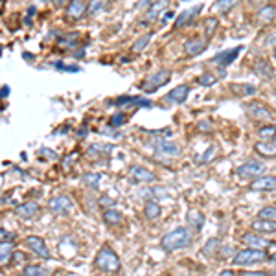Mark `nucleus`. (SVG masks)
I'll use <instances>...</instances> for the list:
<instances>
[{
  "instance_id": "f257e3e1",
  "label": "nucleus",
  "mask_w": 276,
  "mask_h": 276,
  "mask_svg": "<svg viewBox=\"0 0 276 276\" xmlns=\"http://www.w3.org/2000/svg\"><path fill=\"white\" fill-rule=\"evenodd\" d=\"M194 240V230L188 229V227H179V229L171 230L162 238V249L168 251V253H173V251H181V249H186Z\"/></svg>"
},
{
  "instance_id": "f03ea898",
  "label": "nucleus",
  "mask_w": 276,
  "mask_h": 276,
  "mask_svg": "<svg viewBox=\"0 0 276 276\" xmlns=\"http://www.w3.org/2000/svg\"><path fill=\"white\" fill-rule=\"evenodd\" d=\"M96 267L103 273H118L120 271V258L109 245H105L96 254Z\"/></svg>"
},
{
  "instance_id": "7ed1b4c3",
  "label": "nucleus",
  "mask_w": 276,
  "mask_h": 276,
  "mask_svg": "<svg viewBox=\"0 0 276 276\" xmlns=\"http://www.w3.org/2000/svg\"><path fill=\"white\" fill-rule=\"evenodd\" d=\"M265 251L262 249H243L240 251L238 254H234L232 258V264L234 265H256V264H262L265 260Z\"/></svg>"
},
{
  "instance_id": "20e7f679",
  "label": "nucleus",
  "mask_w": 276,
  "mask_h": 276,
  "mask_svg": "<svg viewBox=\"0 0 276 276\" xmlns=\"http://www.w3.org/2000/svg\"><path fill=\"white\" fill-rule=\"evenodd\" d=\"M265 173V164L258 162V160H251V162H245L241 164L238 170H236V175L240 179H258Z\"/></svg>"
},
{
  "instance_id": "39448f33",
  "label": "nucleus",
  "mask_w": 276,
  "mask_h": 276,
  "mask_svg": "<svg viewBox=\"0 0 276 276\" xmlns=\"http://www.w3.org/2000/svg\"><path fill=\"white\" fill-rule=\"evenodd\" d=\"M170 70H157L155 74H151V76L146 77V81H144V85H142V90L144 92H153V90H157L159 87H162V85H166V83L170 81Z\"/></svg>"
},
{
  "instance_id": "423d86ee",
  "label": "nucleus",
  "mask_w": 276,
  "mask_h": 276,
  "mask_svg": "<svg viewBox=\"0 0 276 276\" xmlns=\"http://www.w3.org/2000/svg\"><path fill=\"white\" fill-rule=\"evenodd\" d=\"M48 208H50L53 214L65 216V214H70V212L74 210V201H72L68 195H55V197L50 199Z\"/></svg>"
},
{
  "instance_id": "0eeeda50",
  "label": "nucleus",
  "mask_w": 276,
  "mask_h": 276,
  "mask_svg": "<svg viewBox=\"0 0 276 276\" xmlns=\"http://www.w3.org/2000/svg\"><path fill=\"white\" fill-rule=\"evenodd\" d=\"M26 245H28L29 251L35 253L39 258H42V260L52 258V256H50V251H48V247H46V243H44V240L39 238V236H28V238H26Z\"/></svg>"
},
{
  "instance_id": "6e6552de",
  "label": "nucleus",
  "mask_w": 276,
  "mask_h": 276,
  "mask_svg": "<svg viewBox=\"0 0 276 276\" xmlns=\"http://www.w3.org/2000/svg\"><path fill=\"white\" fill-rule=\"evenodd\" d=\"M243 46H236V48H230V50H225V52H219L214 55V63H218L219 68H227L229 65H232V61H236V57L241 53Z\"/></svg>"
},
{
  "instance_id": "1a4fd4ad",
  "label": "nucleus",
  "mask_w": 276,
  "mask_h": 276,
  "mask_svg": "<svg viewBox=\"0 0 276 276\" xmlns=\"http://www.w3.org/2000/svg\"><path fill=\"white\" fill-rule=\"evenodd\" d=\"M251 190H254V192H273V190H276V177L262 175L258 179H254V182L251 184Z\"/></svg>"
},
{
  "instance_id": "9d476101",
  "label": "nucleus",
  "mask_w": 276,
  "mask_h": 276,
  "mask_svg": "<svg viewBox=\"0 0 276 276\" xmlns=\"http://www.w3.org/2000/svg\"><path fill=\"white\" fill-rule=\"evenodd\" d=\"M39 210H41V206L37 205L35 201H26V203H22V205H18L15 208V214L22 219H33L39 214Z\"/></svg>"
},
{
  "instance_id": "9b49d317",
  "label": "nucleus",
  "mask_w": 276,
  "mask_h": 276,
  "mask_svg": "<svg viewBox=\"0 0 276 276\" xmlns=\"http://www.w3.org/2000/svg\"><path fill=\"white\" fill-rule=\"evenodd\" d=\"M129 177L135 182H155L157 181V175L149 171L147 168H142V166H133L129 170Z\"/></svg>"
},
{
  "instance_id": "f8f14e48",
  "label": "nucleus",
  "mask_w": 276,
  "mask_h": 276,
  "mask_svg": "<svg viewBox=\"0 0 276 276\" xmlns=\"http://www.w3.org/2000/svg\"><path fill=\"white\" fill-rule=\"evenodd\" d=\"M153 146L159 153L162 155H170V157H175V155H181V147L177 146L175 142H170V140H164V138H157L153 142Z\"/></svg>"
},
{
  "instance_id": "ddd939ff",
  "label": "nucleus",
  "mask_w": 276,
  "mask_h": 276,
  "mask_svg": "<svg viewBox=\"0 0 276 276\" xmlns=\"http://www.w3.org/2000/svg\"><path fill=\"white\" fill-rule=\"evenodd\" d=\"M85 11H87V2L85 0H70L68 6H66V15H68V18H74V20L81 18Z\"/></svg>"
},
{
  "instance_id": "4468645a",
  "label": "nucleus",
  "mask_w": 276,
  "mask_h": 276,
  "mask_svg": "<svg viewBox=\"0 0 276 276\" xmlns=\"http://www.w3.org/2000/svg\"><path fill=\"white\" fill-rule=\"evenodd\" d=\"M203 11V6H195L194 9H186V11H182L179 17H177V20H175V24L179 26V28H182V26H188V24H192L194 22V18L199 15V13Z\"/></svg>"
},
{
  "instance_id": "2eb2a0df",
  "label": "nucleus",
  "mask_w": 276,
  "mask_h": 276,
  "mask_svg": "<svg viewBox=\"0 0 276 276\" xmlns=\"http://www.w3.org/2000/svg\"><path fill=\"white\" fill-rule=\"evenodd\" d=\"M188 94H190L188 85H179V87H175L168 94V100L173 101V103H184V101L188 100Z\"/></svg>"
},
{
  "instance_id": "dca6fc26",
  "label": "nucleus",
  "mask_w": 276,
  "mask_h": 276,
  "mask_svg": "<svg viewBox=\"0 0 276 276\" xmlns=\"http://www.w3.org/2000/svg\"><path fill=\"white\" fill-rule=\"evenodd\" d=\"M170 0H157L151 7H147V20H155V18H162V11L168 9Z\"/></svg>"
},
{
  "instance_id": "f3484780",
  "label": "nucleus",
  "mask_w": 276,
  "mask_h": 276,
  "mask_svg": "<svg viewBox=\"0 0 276 276\" xmlns=\"http://www.w3.org/2000/svg\"><path fill=\"white\" fill-rule=\"evenodd\" d=\"M249 111V114L253 118H258V120H271L273 118V114H271V111L267 109V107L260 105V103H251V105L245 107Z\"/></svg>"
},
{
  "instance_id": "a211bd4d",
  "label": "nucleus",
  "mask_w": 276,
  "mask_h": 276,
  "mask_svg": "<svg viewBox=\"0 0 276 276\" xmlns=\"http://www.w3.org/2000/svg\"><path fill=\"white\" fill-rule=\"evenodd\" d=\"M243 243H247L251 249H262V251L273 245V241H265L264 238H260L256 234H245L243 236Z\"/></svg>"
},
{
  "instance_id": "6ab92c4d",
  "label": "nucleus",
  "mask_w": 276,
  "mask_h": 276,
  "mask_svg": "<svg viewBox=\"0 0 276 276\" xmlns=\"http://www.w3.org/2000/svg\"><path fill=\"white\" fill-rule=\"evenodd\" d=\"M253 230L260 232V234H275L276 221H269V219H256V221L253 223Z\"/></svg>"
},
{
  "instance_id": "aec40b11",
  "label": "nucleus",
  "mask_w": 276,
  "mask_h": 276,
  "mask_svg": "<svg viewBox=\"0 0 276 276\" xmlns=\"http://www.w3.org/2000/svg\"><path fill=\"white\" fill-rule=\"evenodd\" d=\"M254 149L265 159H275L276 157V144H273V142H260V144L254 146Z\"/></svg>"
},
{
  "instance_id": "412c9836",
  "label": "nucleus",
  "mask_w": 276,
  "mask_h": 276,
  "mask_svg": "<svg viewBox=\"0 0 276 276\" xmlns=\"http://www.w3.org/2000/svg\"><path fill=\"white\" fill-rule=\"evenodd\" d=\"M206 48L205 39H194V41H186L184 42V52L188 55H199L203 50Z\"/></svg>"
},
{
  "instance_id": "4be33fe9",
  "label": "nucleus",
  "mask_w": 276,
  "mask_h": 276,
  "mask_svg": "<svg viewBox=\"0 0 276 276\" xmlns=\"http://www.w3.org/2000/svg\"><path fill=\"white\" fill-rule=\"evenodd\" d=\"M254 72H256L258 76L265 77V79H271V77L275 76L273 66H271L265 59H258V61H256V65H254Z\"/></svg>"
},
{
  "instance_id": "5701e85b",
  "label": "nucleus",
  "mask_w": 276,
  "mask_h": 276,
  "mask_svg": "<svg viewBox=\"0 0 276 276\" xmlns=\"http://www.w3.org/2000/svg\"><path fill=\"white\" fill-rule=\"evenodd\" d=\"M13 247H15V241L0 243V265H6L13 258Z\"/></svg>"
},
{
  "instance_id": "b1692460",
  "label": "nucleus",
  "mask_w": 276,
  "mask_h": 276,
  "mask_svg": "<svg viewBox=\"0 0 276 276\" xmlns=\"http://www.w3.org/2000/svg\"><path fill=\"white\" fill-rule=\"evenodd\" d=\"M241 0H216V4H214V9H216V13H221V15H225V13H229L230 9H234L238 4H240Z\"/></svg>"
},
{
  "instance_id": "393cba45",
  "label": "nucleus",
  "mask_w": 276,
  "mask_h": 276,
  "mask_svg": "<svg viewBox=\"0 0 276 276\" xmlns=\"http://www.w3.org/2000/svg\"><path fill=\"white\" fill-rule=\"evenodd\" d=\"M109 7V0H90L87 6L88 15H98V13L105 11Z\"/></svg>"
},
{
  "instance_id": "a878e982",
  "label": "nucleus",
  "mask_w": 276,
  "mask_h": 276,
  "mask_svg": "<svg viewBox=\"0 0 276 276\" xmlns=\"http://www.w3.org/2000/svg\"><path fill=\"white\" fill-rule=\"evenodd\" d=\"M160 212H162V208H160L159 203H155V201H147L146 206H144V216H146L147 219H157L160 216Z\"/></svg>"
},
{
  "instance_id": "bb28decb",
  "label": "nucleus",
  "mask_w": 276,
  "mask_h": 276,
  "mask_svg": "<svg viewBox=\"0 0 276 276\" xmlns=\"http://www.w3.org/2000/svg\"><path fill=\"white\" fill-rule=\"evenodd\" d=\"M218 151H219L218 146L208 147L203 155H197V157H195V162H197V164H206V162H210V160H214L216 157H218Z\"/></svg>"
},
{
  "instance_id": "cd10ccee",
  "label": "nucleus",
  "mask_w": 276,
  "mask_h": 276,
  "mask_svg": "<svg viewBox=\"0 0 276 276\" xmlns=\"http://www.w3.org/2000/svg\"><path fill=\"white\" fill-rule=\"evenodd\" d=\"M188 223L194 227L195 230H201L205 227V216L197 210H190L188 212Z\"/></svg>"
},
{
  "instance_id": "c85d7f7f",
  "label": "nucleus",
  "mask_w": 276,
  "mask_h": 276,
  "mask_svg": "<svg viewBox=\"0 0 276 276\" xmlns=\"http://www.w3.org/2000/svg\"><path fill=\"white\" fill-rule=\"evenodd\" d=\"M232 90L236 92V96H251L256 92V87L251 83H236L232 85Z\"/></svg>"
},
{
  "instance_id": "c756f323",
  "label": "nucleus",
  "mask_w": 276,
  "mask_h": 276,
  "mask_svg": "<svg viewBox=\"0 0 276 276\" xmlns=\"http://www.w3.org/2000/svg\"><path fill=\"white\" fill-rule=\"evenodd\" d=\"M103 221H105L107 225H118L120 221H122V214L118 210H114V208H109V210L103 212Z\"/></svg>"
},
{
  "instance_id": "7c9ffc66",
  "label": "nucleus",
  "mask_w": 276,
  "mask_h": 276,
  "mask_svg": "<svg viewBox=\"0 0 276 276\" xmlns=\"http://www.w3.org/2000/svg\"><path fill=\"white\" fill-rule=\"evenodd\" d=\"M275 15H276L275 6H265L258 11L260 22H271V20H275Z\"/></svg>"
},
{
  "instance_id": "2f4dec72",
  "label": "nucleus",
  "mask_w": 276,
  "mask_h": 276,
  "mask_svg": "<svg viewBox=\"0 0 276 276\" xmlns=\"http://www.w3.org/2000/svg\"><path fill=\"white\" fill-rule=\"evenodd\" d=\"M114 149V146L111 144H94V146L88 147V155H109Z\"/></svg>"
},
{
  "instance_id": "473e14b6",
  "label": "nucleus",
  "mask_w": 276,
  "mask_h": 276,
  "mask_svg": "<svg viewBox=\"0 0 276 276\" xmlns=\"http://www.w3.org/2000/svg\"><path fill=\"white\" fill-rule=\"evenodd\" d=\"M258 135H260V138H264L265 142L275 140V136H276V127H275V125H264V127H260Z\"/></svg>"
},
{
  "instance_id": "72a5a7b5",
  "label": "nucleus",
  "mask_w": 276,
  "mask_h": 276,
  "mask_svg": "<svg viewBox=\"0 0 276 276\" xmlns=\"http://www.w3.org/2000/svg\"><path fill=\"white\" fill-rule=\"evenodd\" d=\"M81 181L87 184V186H90V188H98L100 186V181H101V175L100 173H85V175L81 177Z\"/></svg>"
},
{
  "instance_id": "f704fd0d",
  "label": "nucleus",
  "mask_w": 276,
  "mask_h": 276,
  "mask_svg": "<svg viewBox=\"0 0 276 276\" xmlns=\"http://www.w3.org/2000/svg\"><path fill=\"white\" fill-rule=\"evenodd\" d=\"M151 37H153V33L149 31V33H146V35H142L140 39H136L135 44H133V52H142V50H144V48L149 44Z\"/></svg>"
},
{
  "instance_id": "c9c22d12",
  "label": "nucleus",
  "mask_w": 276,
  "mask_h": 276,
  "mask_svg": "<svg viewBox=\"0 0 276 276\" xmlns=\"http://www.w3.org/2000/svg\"><path fill=\"white\" fill-rule=\"evenodd\" d=\"M44 271L46 269L42 265H28L20 276H44Z\"/></svg>"
},
{
  "instance_id": "e433bc0d",
  "label": "nucleus",
  "mask_w": 276,
  "mask_h": 276,
  "mask_svg": "<svg viewBox=\"0 0 276 276\" xmlns=\"http://www.w3.org/2000/svg\"><path fill=\"white\" fill-rule=\"evenodd\" d=\"M260 219H269V221H276V208L275 206H265L258 212Z\"/></svg>"
},
{
  "instance_id": "4c0bfd02",
  "label": "nucleus",
  "mask_w": 276,
  "mask_h": 276,
  "mask_svg": "<svg viewBox=\"0 0 276 276\" xmlns=\"http://www.w3.org/2000/svg\"><path fill=\"white\" fill-rule=\"evenodd\" d=\"M125 120H127L125 112H116V114H112V116H111V122H109V125L116 129V127H122V125L125 124Z\"/></svg>"
},
{
  "instance_id": "58836bf2",
  "label": "nucleus",
  "mask_w": 276,
  "mask_h": 276,
  "mask_svg": "<svg viewBox=\"0 0 276 276\" xmlns=\"http://www.w3.org/2000/svg\"><path fill=\"white\" fill-rule=\"evenodd\" d=\"M79 39V33H66V37L63 39H59V44H63V46H74Z\"/></svg>"
},
{
  "instance_id": "ea45409f",
  "label": "nucleus",
  "mask_w": 276,
  "mask_h": 276,
  "mask_svg": "<svg viewBox=\"0 0 276 276\" xmlns=\"http://www.w3.org/2000/svg\"><path fill=\"white\" fill-rule=\"evenodd\" d=\"M197 83H199V85H205V87H212V85L218 83V79H216V76H212V74H203V76L197 79Z\"/></svg>"
},
{
  "instance_id": "a19ab883",
  "label": "nucleus",
  "mask_w": 276,
  "mask_h": 276,
  "mask_svg": "<svg viewBox=\"0 0 276 276\" xmlns=\"http://www.w3.org/2000/svg\"><path fill=\"white\" fill-rule=\"evenodd\" d=\"M131 105L142 107V109H151V107H153V101H149V100H146V98H142V96H138V98H133V101H131Z\"/></svg>"
},
{
  "instance_id": "79ce46f5",
  "label": "nucleus",
  "mask_w": 276,
  "mask_h": 276,
  "mask_svg": "<svg viewBox=\"0 0 276 276\" xmlns=\"http://www.w3.org/2000/svg\"><path fill=\"white\" fill-rule=\"evenodd\" d=\"M53 68H57V70H63V72H79V70H81L79 66H66L65 63H61V61L53 63Z\"/></svg>"
},
{
  "instance_id": "37998d69",
  "label": "nucleus",
  "mask_w": 276,
  "mask_h": 276,
  "mask_svg": "<svg viewBox=\"0 0 276 276\" xmlns=\"http://www.w3.org/2000/svg\"><path fill=\"white\" fill-rule=\"evenodd\" d=\"M218 28V18H208L206 20V26H205V31H206V35H212L214 33V29Z\"/></svg>"
},
{
  "instance_id": "c03bdc74",
  "label": "nucleus",
  "mask_w": 276,
  "mask_h": 276,
  "mask_svg": "<svg viewBox=\"0 0 276 276\" xmlns=\"http://www.w3.org/2000/svg\"><path fill=\"white\" fill-rule=\"evenodd\" d=\"M15 240V236L11 232H7V230H0V243H4V241H13Z\"/></svg>"
},
{
  "instance_id": "a18cd8bd",
  "label": "nucleus",
  "mask_w": 276,
  "mask_h": 276,
  "mask_svg": "<svg viewBox=\"0 0 276 276\" xmlns=\"http://www.w3.org/2000/svg\"><path fill=\"white\" fill-rule=\"evenodd\" d=\"M76 160H77V155H76V153H72V155H68V157L65 159V162H63V166H65V170H68L72 162H76Z\"/></svg>"
},
{
  "instance_id": "49530a36",
  "label": "nucleus",
  "mask_w": 276,
  "mask_h": 276,
  "mask_svg": "<svg viewBox=\"0 0 276 276\" xmlns=\"http://www.w3.org/2000/svg\"><path fill=\"white\" fill-rule=\"evenodd\" d=\"M131 101H133V98H131V96H124V98H118L116 105L118 107H124V105H127V103H131Z\"/></svg>"
},
{
  "instance_id": "de8ad7c7",
  "label": "nucleus",
  "mask_w": 276,
  "mask_h": 276,
  "mask_svg": "<svg viewBox=\"0 0 276 276\" xmlns=\"http://www.w3.org/2000/svg\"><path fill=\"white\" fill-rule=\"evenodd\" d=\"M218 247V240H210V243H208V247H205L203 249V253H206V254H210L214 249Z\"/></svg>"
},
{
  "instance_id": "09e8293b",
  "label": "nucleus",
  "mask_w": 276,
  "mask_h": 276,
  "mask_svg": "<svg viewBox=\"0 0 276 276\" xmlns=\"http://www.w3.org/2000/svg\"><path fill=\"white\" fill-rule=\"evenodd\" d=\"M241 276H269L267 273H262V271H254V273H249V271H243Z\"/></svg>"
},
{
  "instance_id": "8fccbe9b",
  "label": "nucleus",
  "mask_w": 276,
  "mask_h": 276,
  "mask_svg": "<svg viewBox=\"0 0 276 276\" xmlns=\"http://www.w3.org/2000/svg\"><path fill=\"white\" fill-rule=\"evenodd\" d=\"M155 2H157V0H140V2H138V7H151L153 4H155Z\"/></svg>"
},
{
  "instance_id": "3c124183",
  "label": "nucleus",
  "mask_w": 276,
  "mask_h": 276,
  "mask_svg": "<svg viewBox=\"0 0 276 276\" xmlns=\"http://www.w3.org/2000/svg\"><path fill=\"white\" fill-rule=\"evenodd\" d=\"M199 129H201V131H212V125H210V122H201Z\"/></svg>"
},
{
  "instance_id": "603ef678",
  "label": "nucleus",
  "mask_w": 276,
  "mask_h": 276,
  "mask_svg": "<svg viewBox=\"0 0 276 276\" xmlns=\"http://www.w3.org/2000/svg\"><path fill=\"white\" fill-rule=\"evenodd\" d=\"M100 205H101V206H103V205H105V206H112V205H114V201H112V199H107V197H103V199H100Z\"/></svg>"
},
{
  "instance_id": "864d4df0",
  "label": "nucleus",
  "mask_w": 276,
  "mask_h": 276,
  "mask_svg": "<svg viewBox=\"0 0 276 276\" xmlns=\"http://www.w3.org/2000/svg\"><path fill=\"white\" fill-rule=\"evenodd\" d=\"M52 2H53V6H68L70 0H52Z\"/></svg>"
},
{
  "instance_id": "5fc2aeb1",
  "label": "nucleus",
  "mask_w": 276,
  "mask_h": 276,
  "mask_svg": "<svg viewBox=\"0 0 276 276\" xmlns=\"http://www.w3.org/2000/svg\"><path fill=\"white\" fill-rule=\"evenodd\" d=\"M219 254L223 256V254H232V247H221L219 249Z\"/></svg>"
},
{
  "instance_id": "6e6d98bb",
  "label": "nucleus",
  "mask_w": 276,
  "mask_h": 276,
  "mask_svg": "<svg viewBox=\"0 0 276 276\" xmlns=\"http://www.w3.org/2000/svg\"><path fill=\"white\" fill-rule=\"evenodd\" d=\"M41 153H46L48 157H50V159H57V155H52V149H41Z\"/></svg>"
},
{
  "instance_id": "4d7b16f0",
  "label": "nucleus",
  "mask_w": 276,
  "mask_h": 276,
  "mask_svg": "<svg viewBox=\"0 0 276 276\" xmlns=\"http://www.w3.org/2000/svg\"><path fill=\"white\" fill-rule=\"evenodd\" d=\"M7 92H9V87H2V90H0V98H6Z\"/></svg>"
},
{
  "instance_id": "13d9d810",
  "label": "nucleus",
  "mask_w": 276,
  "mask_h": 276,
  "mask_svg": "<svg viewBox=\"0 0 276 276\" xmlns=\"http://www.w3.org/2000/svg\"><path fill=\"white\" fill-rule=\"evenodd\" d=\"M219 276H236V275L232 273V271H223V273H221Z\"/></svg>"
},
{
  "instance_id": "bf43d9fd",
  "label": "nucleus",
  "mask_w": 276,
  "mask_h": 276,
  "mask_svg": "<svg viewBox=\"0 0 276 276\" xmlns=\"http://www.w3.org/2000/svg\"><path fill=\"white\" fill-rule=\"evenodd\" d=\"M269 262H271L273 265H276V253L273 254V256H269Z\"/></svg>"
},
{
  "instance_id": "052dcab7",
  "label": "nucleus",
  "mask_w": 276,
  "mask_h": 276,
  "mask_svg": "<svg viewBox=\"0 0 276 276\" xmlns=\"http://www.w3.org/2000/svg\"><path fill=\"white\" fill-rule=\"evenodd\" d=\"M273 55H275V59H276V48H275V52H273Z\"/></svg>"
},
{
  "instance_id": "680f3d73",
  "label": "nucleus",
  "mask_w": 276,
  "mask_h": 276,
  "mask_svg": "<svg viewBox=\"0 0 276 276\" xmlns=\"http://www.w3.org/2000/svg\"><path fill=\"white\" fill-rule=\"evenodd\" d=\"M271 276H276V271H273V275H271Z\"/></svg>"
},
{
  "instance_id": "e2e57ef3",
  "label": "nucleus",
  "mask_w": 276,
  "mask_h": 276,
  "mask_svg": "<svg viewBox=\"0 0 276 276\" xmlns=\"http://www.w3.org/2000/svg\"><path fill=\"white\" fill-rule=\"evenodd\" d=\"M0 55H2V46H0Z\"/></svg>"
},
{
  "instance_id": "0e129e2a",
  "label": "nucleus",
  "mask_w": 276,
  "mask_h": 276,
  "mask_svg": "<svg viewBox=\"0 0 276 276\" xmlns=\"http://www.w3.org/2000/svg\"><path fill=\"white\" fill-rule=\"evenodd\" d=\"M182 2H190V0H182Z\"/></svg>"
},
{
  "instance_id": "69168bd1",
  "label": "nucleus",
  "mask_w": 276,
  "mask_h": 276,
  "mask_svg": "<svg viewBox=\"0 0 276 276\" xmlns=\"http://www.w3.org/2000/svg\"><path fill=\"white\" fill-rule=\"evenodd\" d=\"M275 144H276V136H275Z\"/></svg>"
},
{
  "instance_id": "338daca9",
  "label": "nucleus",
  "mask_w": 276,
  "mask_h": 276,
  "mask_svg": "<svg viewBox=\"0 0 276 276\" xmlns=\"http://www.w3.org/2000/svg\"><path fill=\"white\" fill-rule=\"evenodd\" d=\"M275 208H276V205H275Z\"/></svg>"
}]
</instances>
